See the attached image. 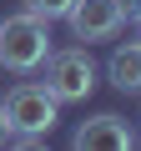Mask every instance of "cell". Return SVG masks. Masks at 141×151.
Returning a JSON list of instances; mask_svg holds the SVG:
<instances>
[{"label": "cell", "instance_id": "cell-1", "mask_svg": "<svg viewBox=\"0 0 141 151\" xmlns=\"http://www.w3.org/2000/svg\"><path fill=\"white\" fill-rule=\"evenodd\" d=\"M45 55H50V20H40L30 10L0 20V65H5V70L30 76Z\"/></svg>", "mask_w": 141, "mask_h": 151}, {"label": "cell", "instance_id": "cell-2", "mask_svg": "<svg viewBox=\"0 0 141 151\" xmlns=\"http://www.w3.org/2000/svg\"><path fill=\"white\" fill-rule=\"evenodd\" d=\"M55 111H60V101H55L40 81H15L5 96H0V126H5V136H15V131L50 136Z\"/></svg>", "mask_w": 141, "mask_h": 151}, {"label": "cell", "instance_id": "cell-3", "mask_svg": "<svg viewBox=\"0 0 141 151\" xmlns=\"http://www.w3.org/2000/svg\"><path fill=\"white\" fill-rule=\"evenodd\" d=\"M40 65H45V81H40V86H45L55 101H86V96L96 91V60H91L86 45L50 50Z\"/></svg>", "mask_w": 141, "mask_h": 151}, {"label": "cell", "instance_id": "cell-4", "mask_svg": "<svg viewBox=\"0 0 141 151\" xmlns=\"http://www.w3.org/2000/svg\"><path fill=\"white\" fill-rule=\"evenodd\" d=\"M65 20H70V35L76 40H111V35H121V10H116V0H70V10H65Z\"/></svg>", "mask_w": 141, "mask_h": 151}, {"label": "cell", "instance_id": "cell-5", "mask_svg": "<svg viewBox=\"0 0 141 151\" xmlns=\"http://www.w3.org/2000/svg\"><path fill=\"white\" fill-rule=\"evenodd\" d=\"M70 146H76V151H131V146H136V131H131L121 116L101 111V116H91V121L76 126Z\"/></svg>", "mask_w": 141, "mask_h": 151}, {"label": "cell", "instance_id": "cell-6", "mask_svg": "<svg viewBox=\"0 0 141 151\" xmlns=\"http://www.w3.org/2000/svg\"><path fill=\"white\" fill-rule=\"evenodd\" d=\"M106 76H111V86L121 96H141V40L116 45L111 60H106Z\"/></svg>", "mask_w": 141, "mask_h": 151}, {"label": "cell", "instance_id": "cell-7", "mask_svg": "<svg viewBox=\"0 0 141 151\" xmlns=\"http://www.w3.org/2000/svg\"><path fill=\"white\" fill-rule=\"evenodd\" d=\"M25 10H30V15H40V20H65L70 0H25Z\"/></svg>", "mask_w": 141, "mask_h": 151}, {"label": "cell", "instance_id": "cell-8", "mask_svg": "<svg viewBox=\"0 0 141 151\" xmlns=\"http://www.w3.org/2000/svg\"><path fill=\"white\" fill-rule=\"evenodd\" d=\"M0 146H5V126H0Z\"/></svg>", "mask_w": 141, "mask_h": 151}, {"label": "cell", "instance_id": "cell-9", "mask_svg": "<svg viewBox=\"0 0 141 151\" xmlns=\"http://www.w3.org/2000/svg\"><path fill=\"white\" fill-rule=\"evenodd\" d=\"M136 30H141V15H136ZM136 40H141V35H136Z\"/></svg>", "mask_w": 141, "mask_h": 151}, {"label": "cell", "instance_id": "cell-10", "mask_svg": "<svg viewBox=\"0 0 141 151\" xmlns=\"http://www.w3.org/2000/svg\"><path fill=\"white\" fill-rule=\"evenodd\" d=\"M136 141H141V136H136Z\"/></svg>", "mask_w": 141, "mask_h": 151}]
</instances>
